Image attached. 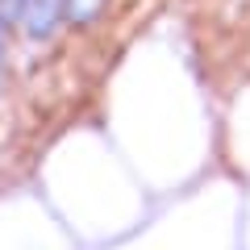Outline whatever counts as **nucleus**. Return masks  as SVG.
<instances>
[{
	"mask_svg": "<svg viewBox=\"0 0 250 250\" xmlns=\"http://www.w3.org/2000/svg\"><path fill=\"white\" fill-rule=\"evenodd\" d=\"M71 0H21V21H25L29 38H46L54 25H59L62 9Z\"/></svg>",
	"mask_w": 250,
	"mask_h": 250,
	"instance_id": "nucleus-1",
	"label": "nucleus"
},
{
	"mask_svg": "<svg viewBox=\"0 0 250 250\" xmlns=\"http://www.w3.org/2000/svg\"><path fill=\"white\" fill-rule=\"evenodd\" d=\"M0 59H4V42H0Z\"/></svg>",
	"mask_w": 250,
	"mask_h": 250,
	"instance_id": "nucleus-2",
	"label": "nucleus"
}]
</instances>
